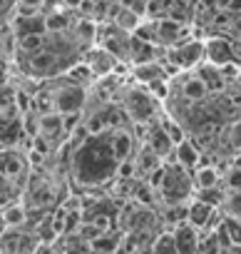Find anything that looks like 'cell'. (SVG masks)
Wrapping results in <instances>:
<instances>
[{
  "instance_id": "1",
  "label": "cell",
  "mask_w": 241,
  "mask_h": 254,
  "mask_svg": "<svg viewBox=\"0 0 241 254\" xmlns=\"http://www.w3.org/2000/svg\"><path fill=\"white\" fill-rule=\"evenodd\" d=\"M72 170H75L77 180L85 185H99V182L114 177L119 170V160L112 152L109 132L87 135L72 157Z\"/></svg>"
},
{
  "instance_id": "2",
  "label": "cell",
  "mask_w": 241,
  "mask_h": 254,
  "mask_svg": "<svg viewBox=\"0 0 241 254\" xmlns=\"http://www.w3.org/2000/svg\"><path fill=\"white\" fill-rule=\"evenodd\" d=\"M194 180L192 172H187L184 167H179L177 162L164 165V182L159 187V199L172 207V204H187L189 199H194Z\"/></svg>"
},
{
  "instance_id": "3",
  "label": "cell",
  "mask_w": 241,
  "mask_h": 254,
  "mask_svg": "<svg viewBox=\"0 0 241 254\" xmlns=\"http://www.w3.org/2000/svg\"><path fill=\"white\" fill-rule=\"evenodd\" d=\"M206 60V50H204V40H187L177 48L167 50V63L174 70H194Z\"/></svg>"
},
{
  "instance_id": "4",
  "label": "cell",
  "mask_w": 241,
  "mask_h": 254,
  "mask_svg": "<svg viewBox=\"0 0 241 254\" xmlns=\"http://www.w3.org/2000/svg\"><path fill=\"white\" fill-rule=\"evenodd\" d=\"M204 50H206V63L216 65V67H229L236 63V50H234V40L221 38V35H211L204 40Z\"/></svg>"
},
{
  "instance_id": "5",
  "label": "cell",
  "mask_w": 241,
  "mask_h": 254,
  "mask_svg": "<svg viewBox=\"0 0 241 254\" xmlns=\"http://www.w3.org/2000/svg\"><path fill=\"white\" fill-rule=\"evenodd\" d=\"M127 115L142 125V122H149L152 115H154V95L147 90V87H140V90H132L127 95V105H125Z\"/></svg>"
},
{
  "instance_id": "6",
  "label": "cell",
  "mask_w": 241,
  "mask_h": 254,
  "mask_svg": "<svg viewBox=\"0 0 241 254\" xmlns=\"http://www.w3.org/2000/svg\"><path fill=\"white\" fill-rule=\"evenodd\" d=\"M82 105H85V87L82 85L67 82L55 95V112H60V115H80Z\"/></svg>"
},
{
  "instance_id": "7",
  "label": "cell",
  "mask_w": 241,
  "mask_h": 254,
  "mask_svg": "<svg viewBox=\"0 0 241 254\" xmlns=\"http://www.w3.org/2000/svg\"><path fill=\"white\" fill-rule=\"evenodd\" d=\"M172 237H174V244H177V252L179 254H201V234L189 222L174 227L172 229Z\"/></svg>"
},
{
  "instance_id": "8",
  "label": "cell",
  "mask_w": 241,
  "mask_h": 254,
  "mask_svg": "<svg viewBox=\"0 0 241 254\" xmlns=\"http://www.w3.org/2000/svg\"><path fill=\"white\" fill-rule=\"evenodd\" d=\"M214 219H216V207L204 204V202H199V199H192V202H189V209H187V222H189L194 229L206 232V229L214 224Z\"/></svg>"
},
{
  "instance_id": "9",
  "label": "cell",
  "mask_w": 241,
  "mask_h": 254,
  "mask_svg": "<svg viewBox=\"0 0 241 254\" xmlns=\"http://www.w3.org/2000/svg\"><path fill=\"white\" fill-rule=\"evenodd\" d=\"M147 147L154 152V155H159L162 160L164 157H169V155H174V142H172V137L167 135V130H164V125L159 122V125H152L149 127V135H147Z\"/></svg>"
},
{
  "instance_id": "10",
  "label": "cell",
  "mask_w": 241,
  "mask_h": 254,
  "mask_svg": "<svg viewBox=\"0 0 241 254\" xmlns=\"http://www.w3.org/2000/svg\"><path fill=\"white\" fill-rule=\"evenodd\" d=\"M85 65L90 67V72H92L95 77H104V75H109V72L117 67V58H114L109 50L97 48V50L87 53V63H85Z\"/></svg>"
},
{
  "instance_id": "11",
  "label": "cell",
  "mask_w": 241,
  "mask_h": 254,
  "mask_svg": "<svg viewBox=\"0 0 241 254\" xmlns=\"http://www.w3.org/2000/svg\"><path fill=\"white\" fill-rule=\"evenodd\" d=\"M109 145H112V152L114 157L119 160V165L132 160V152H135V140L130 135V130H125V127H119V130H112L109 132Z\"/></svg>"
},
{
  "instance_id": "12",
  "label": "cell",
  "mask_w": 241,
  "mask_h": 254,
  "mask_svg": "<svg viewBox=\"0 0 241 254\" xmlns=\"http://www.w3.org/2000/svg\"><path fill=\"white\" fill-rule=\"evenodd\" d=\"M174 162L179 167H184L187 172H194L196 167H201V152L192 140H184L174 147Z\"/></svg>"
},
{
  "instance_id": "13",
  "label": "cell",
  "mask_w": 241,
  "mask_h": 254,
  "mask_svg": "<svg viewBox=\"0 0 241 254\" xmlns=\"http://www.w3.org/2000/svg\"><path fill=\"white\" fill-rule=\"evenodd\" d=\"M196 75L201 77V82L206 85L209 92H221L226 87V77H224V67H216L211 63H201L196 67Z\"/></svg>"
},
{
  "instance_id": "14",
  "label": "cell",
  "mask_w": 241,
  "mask_h": 254,
  "mask_svg": "<svg viewBox=\"0 0 241 254\" xmlns=\"http://www.w3.org/2000/svg\"><path fill=\"white\" fill-rule=\"evenodd\" d=\"M194 180V190H209V187H219L224 185V175L214 167V165H201L192 172Z\"/></svg>"
},
{
  "instance_id": "15",
  "label": "cell",
  "mask_w": 241,
  "mask_h": 254,
  "mask_svg": "<svg viewBox=\"0 0 241 254\" xmlns=\"http://www.w3.org/2000/svg\"><path fill=\"white\" fill-rule=\"evenodd\" d=\"M25 160L20 157V152L15 150H0V175L5 180H15L18 175H23Z\"/></svg>"
},
{
  "instance_id": "16",
  "label": "cell",
  "mask_w": 241,
  "mask_h": 254,
  "mask_svg": "<svg viewBox=\"0 0 241 254\" xmlns=\"http://www.w3.org/2000/svg\"><path fill=\"white\" fill-rule=\"evenodd\" d=\"M48 33V18L40 15H20L15 20V35L25 38V35H43Z\"/></svg>"
},
{
  "instance_id": "17",
  "label": "cell",
  "mask_w": 241,
  "mask_h": 254,
  "mask_svg": "<svg viewBox=\"0 0 241 254\" xmlns=\"http://www.w3.org/2000/svg\"><path fill=\"white\" fill-rule=\"evenodd\" d=\"M182 97L187 100V102H192V105H196V102H204L206 100V95H211L209 90H206V85L201 82V77L199 75H189L184 82H182Z\"/></svg>"
},
{
  "instance_id": "18",
  "label": "cell",
  "mask_w": 241,
  "mask_h": 254,
  "mask_svg": "<svg viewBox=\"0 0 241 254\" xmlns=\"http://www.w3.org/2000/svg\"><path fill=\"white\" fill-rule=\"evenodd\" d=\"M57 67V53L55 50H40L35 55H30V70L35 75H50Z\"/></svg>"
},
{
  "instance_id": "19",
  "label": "cell",
  "mask_w": 241,
  "mask_h": 254,
  "mask_svg": "<svg viewBox=\"0 0 241 254\" xmlns=\"http://www.w3.org/2000/svg\"><path fill=\"white\" fill-rule=\"evenodd\" d=\"M135 77H137V82L149 85V82H154V80H167V70H164V65H162V63L152 60V63L135 65Z\"/></svg>"
},
{
  "instance_id": "20",
  "label": "cell",
  "mask_w": 241,
  "mask_h": 254,
  "mask_svg": "<svg viewBox=\"0 0 241 254\" xmlns=\"http://www.w3.org/2000/svg\"><path fill=\"white\" fill-rule=\"evenodd\" d=\"M119 244H122V239H119V234H114V232H102L95 239H90V249L95 254H114L119 249Z\"/></svg>"
},
{
  "instance_id": "21",
  "label": "cell",
  "mask_w": 241,
  "mask_h": 254,
  "mask_svg": "<svg viewBox=\"0 0 241 254\" xmlns=\"http://www.w3.org/2000/svg\"><path fill=\"white\" fill-rule=\"evenodd\" d=\"M194 199H199V202H204V204H211V207H221L224 204V199H226V187H209V190H196L194 192Z\"/></svg>"
},
{
  "instance_id": "22",
  "label": "cell",
  "mask_w": 241,
  "mask_h": 254,
  "mask_svg": "<svg viewBox=\"0 0 241 254\" xmlns=\"http://www.w3.org/2000/svg\"><path fill=\"white\" fill-rule=\"evenodd\" d=\"M221 209L226 212V217L241 219V190H226V199H224Z\"/></svg>"
},
{
  "instance_id": "23",
  "label": "cell",
  "mask_w": 241,
  "mask_h": 254,
  "mask_svg": "<svg viewBox=\"0 0 241 254\" xmlns=\"http://www.w3.org/2000/svg\"><path fill=\"white\" fill-rule=\"evenodd\" d=\"M18 45H20V50H25V55H35V53L45 50L48 38H45V33L43 35H25V38H18Z\"/></svg>"
},
{
  "instance_id": "24",
  "label": "cell",
  "mask_w": 241,
  "mask_h": 254,
  "mask_svg": "<svg viewBox=\"0 0 241 254\" xmlns=\"http://www.w3.org/2000/svg\"><path fill=\"white\" fill-rule=\"evenodd\" d=\"M3 222L8 227H20L25 222V207L23 204H8L3 209Z\"/></svg>"
},
{
  "instance_id": "25",
  "label": "cell",
  "mask_w": 241,
  "mask_h": 254,
  "mask_svg": "<svg viewBox=\"0 0 241 254\" xmlns=\"http://www.w3.org/2000/svg\"><path fill=\"white\" fill-rule=\"evenodd\" d=\"M224 187L226 190H241V165H231L224 172Z\"/></svg>"
},
{
  "instance_id": "26",
  "label": "cell",
  "mask_w": 241,
  "mask_h": 254,
  "mask_svg": "<svg viewBox=\"0 0 241 254\" xmlns=\"http://www.w3.org/2000/svg\"><path fill=\"white\" fill-rule=\"evenodd\" d=\"M152 254H179V252H177V244H174V237H172V234L159 237V239L154 242Z\"/></svg>"
},
{
  "instance_id": "27",
  "label": "cell",
  "mask_w": 241,
  "mask_h": 254,
  "mask_svg": "<svg viewBox=\"0 0 241 254\" xmlns=\"http://www.w3.org/2000/svg\"><path fill=\"white\" fill-rule=\"evenodd\" d=\"M229 145H231V150L236 152V155H241V117L236 120V122H231V127H229Z\"/></svg>"
},
{
  "instance_id": "28",
  "label": "cell",
  "mask_w": 241,
  "mask_h": 254,
  "mask_svg": "<svg viewBox=\"0 0 241 254\" xmlns=\"http://www.w3.org/2000/svg\"><path fill=\"white\" fill-rule=\"evenodd\" d=\"M162 125H164V130H167V135L172 137V142L174 145H179V142H184L187 137H184V130L174 122V120H162Z\"/></svg>"
},
{
  "instance_id": "29",
  "label": "cell",
  "mask_w": 241,
  "mask_h": 254,
  "mask_svg": "<svg viewBox=\"0 0 241 254\" xmlns=\"http://www.w3.org/2000/svg\"><path fill=\"white\" fill-rule=\"evenodd\" d=\"M145 87H147L154 97H159V100H162V97H167V92H169L167 80H154V82H149V85H145Z\"/></svg>"
},
{
  "instance_id": "30",
  "label": "cell",
  "mask_w": 241,
  "mask_h": 254,
  "mask_svg": "<svg viewBox=\"0 0 241 254\" xmlns=\"http://www.w3.org/2000/svg\"><path fill=\"white\" fill-rule=\"evenodd\" d=\"M13 95L10 92H5V87H0V115H5V110H10L13 107Z\"/></svg>"
},
{
  "instance_id": "31",
  "label": "cell",
  "mask_w": 241,
  "mask_h": 254,
  "mask_svg": "<svg viewBox=\"0 0 241 254\" xmlns=\"http://www.w3.org/2000/svg\"><path fill=\"white\" fill-rule=\"evenodd\" d=\"M43 3V0H20V5H25V8H38Z\"/></svg>"
},
{
  "instance_id": "32",
  "label": "cell",
  "mask_w": 241,
  "mask_h": 254,
  "mask_svg": "<svg viewBox=\"0 0 241 254\" xmlns=\"http://www.w3.org/2000/svg\"><path fill=\"white\" fill-rule=\"evenodd\" d=\"M231 3H234V0H216L219 10H229V8H231Z\"/></svg>"
},
{
  "instance_id": "33",
  "label": "cell",
  "mask_w": 241,
  "mask_h": 254,
  "mask_svg": "<svg viewBox=\"0 0 241 254\" xmlns=\"http://www.w3.org/2000/svg\"><path fill=\"white\" fill-rule=\"evenodd\" d=\"M221 254H241V247H226L221 249Z\"/></svg>"
},
{
  "instance_id": "34",
  "label": "cell",
  "mask_w": 241,
  "mask_h": 254,
  "mask_svg": "<svg viewBox=\"0 0 241 254\" xmlns=\"http://www.w3.org/2000/svg\"><path fill=\"white\" fill-rule=\"evenodd\" d=\"M62 3H65V5H70V8H77V5H82V3H85V0H62Z\"/></svg>"
},
{
  "instance_id": "35",
  "label": "cell",
  "mask_w": 241,
  "mask_h": 254,
  "mask_svg": "<svg viewBox=\"0 0 241 254\" xmlns=\"http://www.w3.org/2000/svg\"><path fill=\"white\" fill-rule=\"evenodd\" d=\"M5 190H8V180L0 175V194H5Z\"/></svg>"
},
{
  "instance_id": "36",
  "label": "cell",
  "mask_w": 241,
  "mask_h": 254,
  "mask_svg": "<svg viewBox=\"0 0 241 254\" xmlns=\"http://www.w3.org/2000/svg\"><path fill=\"white\" fill-rule=\"evenodd\" d=\"M239 35H241V20H239Z\"/></svg>"
},
{
  "instance_id": "37",
  "label": "cell",
  "mask_w": 241,
  "mask_h": 254,
  "mask_svg": "<svg viewBox=\"0 0 241 254\" xmlns=\"http://www.w3.org/2000/svg\"><path fill=\"white\" fill-rule=\"evenodd\" d=\"M145 3H149V0H145Z\"/></svg>"
}]
</instances>
